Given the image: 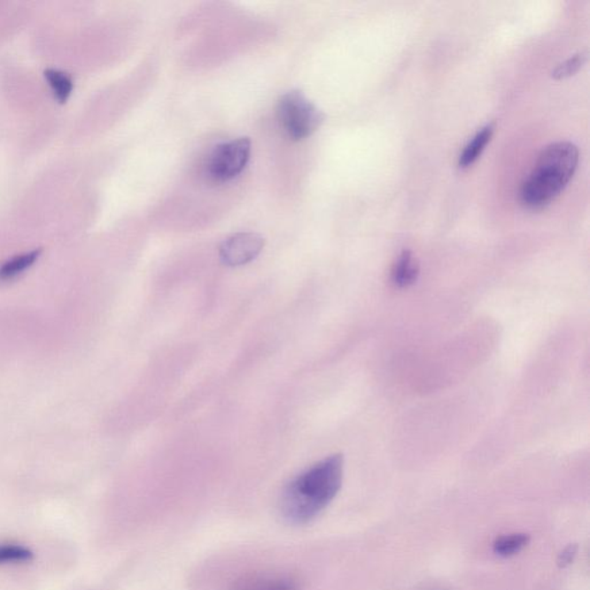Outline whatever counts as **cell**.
<instances>
[{
	"label": "cell",
	"mask_w": 590,
	"mask_h": 590,
	"mask_svg": "<svg viewBox=\"0 0 590 590\" xmlns=\"http://www.w3.org/2000/svg\"><path fill=\"white\" fill-rule=\"evenodd\" d=\"M343 454H332L285 486L281 498L283 518L291 524H306L321 515L338 495L343 485Z\"/></svg>",
	"instance_id": "obj_1"
},
{
	"label": "cell",
	"mask_w": 590,
	"mask_h": 590,
	"mask_svg": "<svg viewBox=\"0 0 590 590\" xmlns=\"http://www.w3.org/2000/svg\"><path fill=\"white\" fill-rule=\"evenodd\" d=\"M578 163V148L571 142L561 141L547 145L521 185V203L531 209L549 205L572 179Z\"/></svg>",
	"instance_id": "obj_2"
},
{
	"label": "cell",
	"mask_w": 590,
	"mask_h": 590,
	"mask_svg": "<svg viewBox=\"0 0 590 590\" xmlns=\"http://www.w3.org/2000/svg\"><path fill=\"white\" fill-rule=\"evenodd\" d=\"M277 118L283 132L291 139L301 141L320 128L324 114L302 91L292 90L279 98Z\"/></svg>",
	"instance_id": "obj_3"
},
{
	"label": "cell",
	"mask_w": 590,
	"mask_h": 590,
	"mask_svg": "<svg viewBox=\"0 0 590 590\" xmlns=\"http://www.w3.org/2000/svg\"><path fill=\"white\" fill-rule=\"evenodd\" d=\"M252 142L248 137L217 145L206 162V172L213 182L224 183L243 174L251 159Z\"/></svg>",
	"instance_id": "obj_4"
},
{
	"label": "cell",
	"mask_w": 590,
	"mask_h": 590,
	"mask_svg": "<svg viewBox=\"0 0 590 590\" xmlns=\"http://www.w3.org/2000/svg\"><path fill=\"white\" fill-rule=\"evenodd\" d=\"M264 244L266 241L258 233H237L221 245V260L228 267L245 266L258 258Z\"/></svg>",
	"instance_id": "obj_5"
},
{
	"label": "cell",
	"mask_w": 590,
	"mask_h": 590,
	"mask_svg": "<svg viewBox=\"0 0 590 590\" xmlns=\"http://www.w3.org/2000/svg\"><path fill=\"white\" fill-rule=\"evenodd\" d=\"M420 267L414 255L409 251H404L397 259L391 271V279L397 287L404 289L413 285L419 277Z\"/></svg>",
	"instance_id": "obj_6"
},
{
	"label": "cell",
	"mask_w": 590,
	"mask_h": 590,
	"mask_svg": "<svg viewBox=\"0 0 590 590\" xmlns=\"http://www.w3.org/2000/svg\"><path fill=\"white\" fill-rule=\"evenodd\" d=\"M233 590H298V586L289 577L260 574L245 578Z\"/></svg>",
	"instance_id": "obj_7"
},
{
	"label": "cell",
	"mask_w": 590,
	"mask_h": 590,
	"mask_svg": "<svg viewBox=\"0 0 590 590\" xmlns=\"http://www.w3.org/2000/svg\"><path fill=\"white\" fill-rule=\"evenodd\" d=\"M493 124L485 126L475 134L472 140L467 144L461 157H459V167L465 168L472 166L485 151V145L489 144L493 134Z\"/></svg>",
	"instance_id": "obj_8"
},
{
	"label": "cell",
	"mask_w": 590,
	"mask_h": 590,
	"mask_svg": "<svg viewBox=\"0 0 590 590\" xmlns=\"http://www.w3.org/2000/svg\"><path fill=\"white\" fill-rule=\"evenodd\" d=\"M41 252V249H35V251L15 256L12 260H7V262L0 267V279L2 281H9V279L21 275L22 272L29 269L36 262L37 259L40 258Z\"/></svg>",
	"instance_id": "obj_9"
},
{
	"label": "cell",
	"mask_w": 590,
	"mask_h": 590,
	"mask_svg": "<svg viewBox=\"0 0 590 590\" xmlns=\"http://www.w3.org/2000/svg\"><path fill=\"white\" fill-rule=\"evenodd\" d=\"M530 541V535L524 532L501 536L493 542V553L501 557H511L520 553Z\"/></svg>",
	"instance_id": "obj_10"
},
{
	"label": "cell",
	"mask_w": 590,
	"mask_h": 590,
	"mask_svg": "<svg viewBox=\"0 0 590 590\" xmlns=\"http://www.w3.org/2000/svg\"><path fill=\"white\" fill-rule=\"evenodd\" d=\"M50 87L59 102H66L73 91V82L66 73L57 70H47L44 73Z\"/></svg>",
	"instance_id": "obj_11"
},
{
	"label": "cell",
	"mask_w": 590,
	"mask_h": 590,
	"mask_svg": "<svg viewBox=\"0 0 590 590\" xmlns=\"http://www.w3.org/2000/svg\"><path fill=\"white\" fill-rule=\"evenodd\" d=\"M34 553L20 544H0V565L24 564L32 562Z\"/></svg>",
	"instance_id": "obj_12"
},
{
	"label": "cell",
	"mask_w": 590,
	"mask_h": 590,
	"mask_svg": "<svg viewBox=\"0 0 590 590\" xmlns=\"http://www.w3.org/2000/svg\"><path fill=\"white\" fill-rule=\"evenodd\" d=\"M586 58H587V56H586L585 52H578L577 55L571 57V58L565 60L564 63L559 64L555 68L553 72L554 78H569V76L574 74L584 65Z\"/></svg>",
	"instance_id": "obj_13"
},
{
	"label": "cell",
	"mask_w": 590,
	"mask_h": 590,
	"mask_svg": "<svg viewBox=\"0 0 590 590\" xmlns=\"http://www.w3.org/2000/svg\"><path fill=\"white\" fill-rule=\"evenodd\" d=\"M578 554V546L577 544H570L567 546L564 550L562 551L558 555L557 564L561 569H565V567L572 564L574 558Z\"/></svg>",
	"instance_id": "obj_14"
}]
</instances>
